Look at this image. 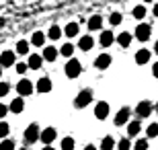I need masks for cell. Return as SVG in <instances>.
Masks as SVG:
<instances>
[{
  "label": "cell",
  "mask_w": 158,
  "mask_h": 150,
  "mask_svg": "<svg viewBox=\"0 0 158 150\" xmlns=\"http://www.w3.org/2000/svg\"><path fill=\"white\" fill-rule=\"evenodd\" d=\"M56 136H58L56 127H45V130L41 132V142H43L45 146H52V142L56 140Z\"/></svg>",
  "instance_id": "9"
},
{
  "label": "cell",
  "mask_w": 158,
  "mask_h": 150,
  "mask_svg": "<svg viewBox=\"0 0 158 150\" xmlns=\"http://www.w3.org/2000/svg\"><path fill=\"white\" fill-rule=\"evenodd\" d=\"M17 91H19V97H27V95L33 92V82H31L29 78H23V80L17 84Z\"/></svg>",
  "instance_id": "6"
},
{
  "label": "cell",
  "mask_w": 158,
  "mask_h": 150,
  "mask_svg": "<svg viewBox=\"0 0 158 150\" xmlns=\"http://www.w3.org/2000/svg\"><path fill=\"white\" fill-rule=\"evenodd\" d=\"M17 54H21V56H25V54H29V41L21 39L17 43Z\"/></svg>",
  "instance_id": "27"
},
{
  "label": "cell",
  "mask_w": 158,
  "mask_h": 150,
  "mask_svg": "<svg viewBox=\"0 0 158 150\" xmlns=\"http://www.w3.org/2000/svg\"><path fill=\"white\" fill-rule=\"evenodd\" d=\"M93 45H94V39L90 37V35H82L80 41H78V47H80L82 52H88V49H93Z\"/></svg>",
  "instance_id": "12"
},
{
  "label": "cell",
  "mask_w": 158,
  "mask_h": 150,
  "mask_svg": "<svg viewBox=\"0 0 158 150\" xmlns=\"http://www.w3.org/2000/svg\"><path fill=\"white\" fill-rule=\"evenodd\" d=\"M8 91H10V84L8 82H0V97H6Z\"/></svg>",
  "instance_id": "36"
},
{
  "label": "cell",
  "mask_w": 158,
  "mask_h": 150,
  "mask_svg": "<svg viewBox=\"0 0 158 150\" xmlns=\"http://www.w3.org/2000/svg\"><path fill=\"white\" fill-rule=\"evenodd\" d=\"M94 66H97L99 70H107L109 66H111V56H109V54H101L99 58L94 60Z\"/></svg>",
  "instance_id": "11"
},
{
  "label": "cell",
  "mask_w": 158,
  "mask_h": 150,
  "mask_svg": "<svg viewBox=\"0 0 158 150\" xmlns=\"http://www.w3.org/2000/svg\"><path fill=\"white\" fill-rule=\"evenodd\" d=\"M84 150H97V146H94V144H88V146H86Z\"/></svg>",
  "instance_id": "41"
},
{
  "label": "cell",
  "mask_w": 158,
  "mask_h": 150,
  "mask_svg": "<svg viewBox=\"0 0 158 150\" xmlns=\"http://www.w3.org/2000/svg\"><path fill=\"white\" fill-rule=\"evenodd\" d=\"M78 29H80V27H78V23H68L66 25V29H64V35H68V37H76L78 35Z\"/></svg>",
  "instance_id": "20"
},
{
  "label": "cell",
  "mask_w": 158,
  "mask_h": 150,
  "mask_svg": "<svg viewBox=\"0 0 158 150\" xmlns=\"http://www.w3.org/2000/svg\"><path fill=\"white\" fill-rule=\"evenodd\" d=\"M117 43H119L121 47H127L129 43H131V33H127V31H125V33H119Z\"/></svg>",
  "instance_id": "26"
},
{
  "label": "cell",
  "mask_w": 158,
  "mask_h": 150,
  "mask_svg": "<svg viewBox=\"0 0 158 150\" xmlns=\"http://www.w3.org/2000/svg\"><path fill=\"white\" fill-rule=\"evenodd\" d=\"M74 49H76V47L72 45V43H64V45L60 47V54H62V56H66L68 60H72V54H74Z\"/></svg>",
  "instance_id": "24"
},
{
  "label": "cell",
  "mask_w": 158,
  "mask_h": 150,
  "mask_svg": "<svg viewBox=\"0 0 158 150\" xmlns=\"http://www.w3.org/2000/svg\"><path fill=\"white\" fill-rule=\"evenodd\" d=\"M101 27H103V17L94 15V17L88 19V29H90V31H99Z\"/></svg>",
  "instance_id": "17"
},
{
  "label": "cell",
  "mask_w": 158,
  "mask_h": 150,
  "mask_svg": "<svg viewBox=\"0 0 158 150\" xmlns=\"http://www.w3.org/2000/svg\"><path fill=\"white\" fill-rule=\"evenodd\" d=\"M62 150H74V138L66 136V138L62 140Z\"/></svg>",
  "instance_id": "29"
},
{
  "label": "cell",
  "mask_w": 158,
  "mask_h": 150,
  "mask_svg": "<svg viewBox=\"0 0 158 150\" xmlns=\"http://www.w3.org/2000/svg\"><path fill=\"white\" fill-rule=\"evenodd\" d=\"M152 12H154V17H158V2L154 4V8H152Z\"/></svg>",
  "instance_id": "40"
},
{
  "label": "cell",
  "mask_w": 158,
  "mask_h": 150,
  "mask_svg": "<svg viewBox=\"0 0 158 150\" xmlns=\"http://www.w3.org/2000/svg\"><path fill=\"white\" fill-rule=\"evenodd\" d=\"M29 68H33V70H37V68H41V64H43V56H37V54H31L29 56Z\"/></svg>",
  "instance_id": "19"
},
{
  "label": "cell",
  "mask_w": 158,
  "mask_h": 150,
  "mask_svg": "<svg viewBox=\"0 0 158 150\" xmlns=\"http://www.w3.org/2000/svg\"><path fill=\"white\" fill-rule=\"evenodd\" d=\"M107 115H109V103L99 101V103L94 105V117L97 119H107Z\"/></svg>",
  "instance_id": "7"
},
{
  "label": "cell",
  "mask_w": 158,
  "mask_h": 150,
  "mask_svg": "<svg viewBox=\"0 0 158 150\" xmlns=\"http://www.w3.org/2000/svg\"><path fill=\"white\" fill-rule=\"evenodd\" d=\"M0 66L2 68H8V66H15V52H2L0 54Z\"/></svg>",
  "instance_id": "10"
},
{
  "label": "cell",
  "mask_w": 158,
  "mask_h": 150,
  "mask_svg": "<svg viewBox=\"0 0 158 150\" xmlns=\"http://www.w3.org/2000/svg\"><path fill=\"white\" fill-rule=\"evenodd\" d=\"M99 41H101V45H103V47H109L113 41H115V35H113V31H103Z\"/></svg>",
  "instance_id": "15"
},
{
  "label": "cell",
  "mask_w": 158,
  "mask_h": 150,
  "mask_svg": "<svg viewBox=\"0 0 158 150\" xmlns=\"http://www.w3.org/2000/svg\"><path fill=\"white\" fill-rule=\"evenodd\" d=\"M154 54H156V56H158V41H156V43H154Z\"/></svg>",
  "instance_id": "42"
},
{
  "label": "cell",
  "mask_w": 158,
  "mask_h": 150,
  "mask_svg": "<svg viewBox=\"0 0 158 150\" xmlns=\"http://www.w3.org/2000/svg\"><path fill=\"white\" fill-rule=\"evenodd\" d=\"M135 115H138V119H146L148 115H152V103L150 101H140L138 107H135Z\"/></svg>",
  "instance_id": "4"
},
{
  "label": "cell",
  "mask_w": 158,
  "mask_h": 150,
  "mask_svg": "<svg viewBox=\"0 0 158 150\" xmlns=\"http://www.w3.org/2000/svg\"><path fill=\"white\" fill-rule=\"evenodd\" d=\"M140 130H142V126H140V121H138V119L127 123V136H129V138H135V136L140 134Z\"/></svg>",
  "instance_id": "18"
},
{
  "label": "cell",
  "mask_w": 158,
  "mask_h": 150,
  "mask_svg": "<svg viewBox=\"0 0 158 150\" xmlns=\"http://www.w3.org/2000/svg\"><path fill=\"white\" fill-rule=\"evenodd\" d=\"M31 43H33V45H37V47H41L43 43H45V35L41 33V31H35V33L31 35Z\"/></svg>",
  "instance_id": "21"
},
{
  "label": "cell",
  "mask_w": 158,
  "mask_h": 150,
  "mask_svg": "<svg viewBox=\"0 0 158 150\" xmlns=\"http://www.w3.org/2000/svg\"><path fill=\"white\" fill-rule=\"evenodd\" d=\"M150 56H152L150 49H138V52H135V62L138 64H148L150 62Z\"/></svg>",
  "instance_id": "16"
},
{
  "label": "cell",
  "mask_w": 158,
  "mask_h": 150,
  "mask_svg": "<svg viewBox=\"0 0 158 150\" xmlns=\"http://www.w3.org/2000/svg\"><path fill=\"white\" fill-rule=\"evenodd\" d=\"M134 17L135 19H144V17H146V6H144V4H138L134 8Z\"/></svg>",
  "instance_id": "30"
},
{
  "label": "cell",
  "mask_w": 158,
  "mask_h": 150,
  "mask_svg": "<svg viewBox=\"0 0 158 150\" xmlns=\"http://www.w3.org/2000/svg\"><path fill=\"white\" fill-rule=\"evenodd\" d=\"M25 109V101L21 97L19 99H12V103H10V111L12 113H21V111Z\"/></svg>",
  "instance_id": "22"
},
{
  "label": "cell",
  "mask_w": 158,
  "mask_h": 150,
  "mask_svg": "<svg viewBox=\"0 0 158 150\" xmlns=\"http://www.w3.org/2000/svg\"><path fill=\"white\" fill-rule=\"evenodd\" d=\"M15 68H17V72H19V74H25V72H27V68H29V64L21 62V64H17V66H15Z\"/></svg>",
  "instance_id": "37"
},
{
  "label": "cell",
  "mask_w": 158,
  "mask_h": 150,
  "mask_svg": "<svg viewBox=\"0 0 158 150\" xmlns=\"http://www.w3.org/2000/svg\"><path fill=\"white\" fill-rule=\"evenodd\" d=\"M21 150H27V148H21Z\"/></svg>",
  "instance_id": "45"
},
{
  "label": "cell",
  "mask_w": 158,
  "mask_h": 150,
  "mask_svg": "<svg viewBox=\"0 0 158 150\" xmlns=\"http://www.w3.org/2000/svg\"><path fill=\"white\" fill-rule=\"evenodd\" d=\"M41 130L37 123H31V126H27V130H25V142L27 144H35L37 140H41Z\"/></svg>",
  "instance_id": "1"
},
{
  "label": "cell",
  "mask_w": 158,
  "mask_h": 150,
  "mask_svg": "<svg viewBox=\"0 0 158 150\" xmlns=\"http://www.w3.org/2000/svg\"><path fill=\"white\" fill-rule=\"evenodd\" d=\"M62 35H64V31L60 29L58 25H53L52 29H49V33H47V37H49V39H52V41H58L60 37H62Z\"/></svg>",
  "instance_id": "25"
},
{
  "label": "cell",
  "mask_w": 158,
  "mask_h": 150,
  "mask_svg": "<svg viewBox=\"0 0 158 150\" xmlns=\"http://www.w3.org/2000/svg\"><path fill=\"white\" fill-rule=\"evenodd\" d=\"M49 91H52V80H49L47 76L39 78V80H37V92H49Z\"/></svg>",
  "instance_id": "14"
},
{
  "label": "cell",
  "mask_w": 158,
  "mask_h": 150,
  "mask_svg": "<svg viewBox=\"0 0 158 150\" xmlns=\"http://www.w3.org/2000/svg\"><path fill=\"white\" fill-rule=\"evenodd\" d=\"M131 148V142H129V138H121L117 142V150H129Z\"/></svg>",
  "instance_id": "31"
},
{
  "label": "cell",
  "mask_w": 158,
  "mask_h": 150,
  "mask_svg": "<svg viewBox=\"0 0 158 150\" xmlns=\"http://www.w3.org/2000/svg\"><path fill=\"white\" fill-rule=\"evenodd\" d=\"M150 25H146V23H142V25H138L135 27V39H140V41H148L150 39Z\"/></svg>",
  "instance_id": "8"
},
{
  "label": "cell",
  "mask_w": 158,
  "mask_h": 150,
  "mask_svg": "<svg viewBox=\"0 0 158 150\" xmlns=\"http://www.w3.org/2000/svg\"><path fill=\"white\" fill-rule=\"evenodd\" d=\"M0 76H2V66H0Z\"/></svg>",
  "instance_id": "44"
},
{
  "label": "cell",
  "mask_w": 158,
  "mask_h": 150,
  "mask_svg": "<svg viewBox=\"0 0 158 150\" xmlns=\"http://www.w3.org/2000/svg\"><path fill=\"white\" fill-rule=\"evenodd\" d=\"M129 115H131V109L129 107H121L117 111V115H115V126H125L129 123Z\"/></svg>",
  "instance_id": "5"
},
{
  "label": "cell",
  "mask_w": 158,
  "mask_h": 150,
  "mask_svg": "<svg viewBox=\"0 0 158 150\" xmlns=\"http://www.w3.org/2000/svg\"><path fill=\"white\" fill-rule=\"evenodd\" d=\"M41 150H56L53 146H45V148H41Z\"/></svg>",
  "instance_id": "43"
},
{
  "label": "cell",
  "mask_w": 158,
  "mask_h": 150,
  "mask_svg": "<svg viewBox=\"0 0 158 150\" xmlns=\"http://www.w3.org/2000/svg\"><path fill=\"white\" fill-rule=\"evenodd\" d=\"M146 136L148 138H156L158 136V123H150V126L146 127Z\"/></svg>",
  "instance_id": "28"
},
{
  "label": "cell",
  "mask_w": 158,
  "mask_h": 150,
  "mask_svg": "<svg viewBox=\"0 0 158 150\" xmlns=\"http://www.w3.org/2000/svg\"><path fill=\"white\" fill-rule=\"evenodd\" d=\"M115 146L117 144H115V140H113L111 136H105V138L101 140V150H113Z\"/></svg>",
  "instance_id": "23"
},
{
  "label": "cell",
  "mask_w": 158,
  "mask_h": 150,
  "mask_svg": "<svg viewBox=\"0 0 158 150\" xmlns=\"http://www.w3.org/2000/svg\"><path fill=\"white\" fill-rule=\"evenodd\" d=\"M134 150H148V140H135Z\"/></svg>",
  "instance_id": "34"
},
{
  "label": "cell",
  "mask_w": 158,
  "mask_h": 150,
  "mask_svg": "<svg viewBox=\"0 0 158 150\" xmlns=\"http://www.w3.org/2000/svg\"><path fill=\"white\" fill-rule=\"evenodd\" d=\"M66 76H70V78H76V76H80V72H82V64L78 62V60H68L66 62Z\"/></svg>",
  "instance_id": "2"
},
{
  "label": "cell",
  "mask_w": 158,
  "mask_h": 150,
  "mask_svg": "<svg viewBox=\"0 0 158 150\" xmlns=\"http://www.w3.org/2000/svg\"><path fill=\"white\" fill-rule=\"evenodd\" d=\"M90 101H93V91H90V88H84V91H80V92L76 95V101H74V105H76L78 109H82V107H86Z\"/></svg>",
  "instance_id": "3"
},
{
  "label": "cell",
  "mask_w": 158,
  "mask_h": 150,
  "mask_svg": "<svg viewBox=\"0 0 158 150\" xmlns=\"http://www.w3.org/2000/svg\"><path fill=\"white\" fill-rule=\"evenodd\" d=\"M8 111H10V107H6V105H0V119H4Z\"/></svg>",
  "instance_id": "38"
},
{
  "label": "cell",
  "mask_w": 158,
  "mask_h": 150,
  "mask_svg": "<svg viewBox=\"0 0 158 150\" xmlns=\"http://www.w3.org/2000/svg\"><path fill=\"white\" fill-rule=\"evenodd\" d=\"M60 56V49H56L53 45H47L43 47V60H47V62H53V60Z\"/></svg>",
  "instance_id": "13"
},
{
  "label": "cell",
  "mask_w": 158,
  "mask_h": 150,
  "mask_svg": "<svg viewBox=\"0 0 158 150\" xmlns=\"http://www.w3.org/2000/svg\"><path fill=\"white\" fill-rule=\"evenodd\" d=\"M8 132H10V127H8V123H6V121H0V138H2V140H6Z\"/></svg>",
  "instance_id": "32"
},
{
  "label": "cell",
  "mask_w": 158,
  "mask_h": 150,
  "mask_svg": "<svg viewBox=\"0 0 158 150\" xmlns=\"http://www.w3.org/2000/svg\"><path fill=\"white\" fill-rule=\"evenodd\" d=\"M0 150H15V142L12 140H2L0 142Z\"/></svg>",
  "instance_id": "33"
},
{
  "label": "cell",
  "mask_w": 158,
  "mask_h": 150,
  "mask_svg": "<svg viewBox=\"0 0 158 150\" xmlns=\"http://www.w3.org/2000/svg\"><path fill=\"white\" fill-rule=\"evenodd\" d=\"M121 12H113V15H111V17H109V23H111V25H119V23H121Z\"/></svg>",
  "instance_id": "35"
},
{
  "label": "cell",
  "mask_w": 158,
  "mask_h": 150,
  "mask_svg": "<svg viewBox=\"0 0 158 150\" xmlns=\"http://www.w3.org/2000/svg\"><path fill=\"white\" fill-rule=\"evenodd\" d=\"M156 111H158V105H156Z\"/></svg>",
  "instance_id": "46"
},
{
  "label": "cell",
  "mask_w": 158,
  "mask_h": 150,
  "mask_svg": "<svg viewBox=\"0 0 158 150\" xmlns=\"http://www.w3.org/2000/svg\"><path fill=\"white\" fill-rule=\"evenodd\" d=\"M152 74H154V76H156V78H158V62H156V64H154V66H152Z\"/></svg>",
  "instance_id": "39"
}]
</instances>
